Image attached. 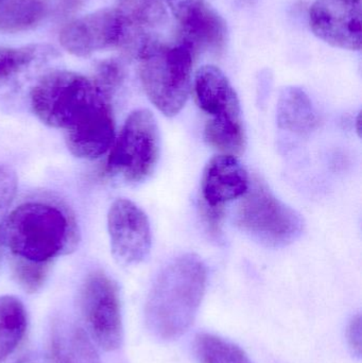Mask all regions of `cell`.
Listing matches in <instances>:
<instances>
[{
  "instance_id": "26",
  "label": "cell",
  "mask_w": 362,
  "mask_h": 363,
  "mask_svg": "<svg viewBox=\"0 0 362 363\" xmlns=\"http://www.w3.org/2000/svg\"><path fill=\"white\" fill-rule=\"evenodd\" d=\"M55 12L61 16H68L74 14L84 6L86 0H53Z\"/></svg>"
},
{
  "instance_id": "18",
  "label": "cell",
  "mask_w": 362,
  "mask_h": 363,
  "mask_svg": "<svg viewBox=\"0 0 362 363\" xmlns=\"http://www.w3.org/2000/svg\"><path fill=\"white\" fill-rule=\"evenodd\" d=\"M47 0H0V32L32 29L47 16Z\"/></svg>"
},
{
  "instance_id": "20",
  "label": "cell",
  "mask_w": 362,
  "mask_h": 363,
  "mask_svg": "<svg viewBox=\"0 0 362 363\" xmlns=\"http://www.w3.org/2000/svg\"><path fill=\"white\" fill-rule=\"evenodd\" d=\"M51 262H36L13 256L11 260L13 277L28 294H35L48 277Z\"/></svg>"
},
{
  "instance_id": "16",
  "label": "cell",
  "mask_w": 362,
  "mask_h": 363,
  "mask_svg": "<svg viewBox=\"0 0 362 363\" xmlns=\"http://www.w3.org/2000/svg\"><path fill=\"white\" fill-rule=\"evenodd\" d=\"M52 357L55 363H101L85 330L76 325L55 328Z\"/></svg>"
},
{
  "instance_id": "19",
  "label": "cell",
  "mask_w": 362,
  "mask_h": 363,
  "mask_svg": "<svg viewBox=\"0 0 362 363\" xmlns=\"http://www.w3.org/2000/svg\"><path fill=\"white\" fill-rule=\"evenodd\" d=\"M193 347L200 363H252L238 345L216 335H198Z\"/></svg>"
},
{
  "instance_id": "29",
  "label": "cell",
  "mask_w": 362,
  "mask_h": 363,
  "mask_svg": "<svg viewBox=\"0 0 362 363\" xmlns=\"http://www.w3.org/2000/svg\"><path fill=\"white\" fill-rule=\"evenodd\" d=\"M357 131L361 133V114L358 115V118H357Z\"/></svg>"
},
{
  "instance_id": "12",
  "label": "cell",
  "mask_w": 362,
  "mask_h": 363,
  "mask_svg": "<svg viewBox=\"0 0 362 363\" xmlns=\"http://www.w3.org/2000/svg\"><path fill=\"white\" fill-rule=\"evenodd\" d=\"M115 9L125 32L121 50L136 59L147 47L161 40L168 21L164 0H119Z\"/></svg>"
},
{
  "instance_id": "14",
  "label": "cell",
  "mask_w": 362,
  "mask_h": 363,
  "mask_svg": "<svg viewBox=\"0 0 362 363\" xmlns=\"http://www.w3.org/2000/svg\"><path fill=\"white\" fill-rule=\"evenodd\" d=\"M250 186L248 172L233 155L213 157L202 177L203 202L210 206H225V203L240 198Z\"/></svg>"
},
{
  "instance_id": "28",
  "label": "cell",
  "mask_w": 362,
  "mask_h": 363,
  "mask_svg": "<svg viewBox=\"0 0 362 363\" xmlns=\"http://www.w3.org/2000/svg\"><path fill=\"white\" fill-rule=\"evenodd\" d=\"M16 363H45L44 360H43L42 357L40 356L35 355H26L23 356V358L18 360Z\"/></svg>"
},
{
  "instance_id": "11",
  "label": "cell",
  "mask_w": 362,
  "mask_h": 363,
  "mask_svg": "<svg viewBox=\"0 0 362 363\" xmlns=\"http://www.w3.org/2000/svg\"><path fill=\"white\" fill-rule=\"evenodd\" d=\"M310 29L336 48L361 49V0H316L310 11Z\"/></svg>"
},
{
  "instance_id": "23",
  "label": "cell",
  "mask_w": 362,
  "mask_h": 363,
  "mask_svg": "<svg viewBox=\"0 0 362 363\" xmlns=\"http://www.w3.org/2000/svg\"><path fill=\"white\" fill-rule=\"evenodd\" d=\"M17 185L16 172L9 166L0 165V230L16 196Z\"/></svg>"
},
{
  "instance_id": "5",
  "label": "cell",
  "mask_w": 362,
  "mask_h": 363,
  "mask_svg": "<svg viewBox=\"0 0 362 363\" xmlns=\"http://www.w3.org/2000/svg\"><path fill=\"white\" fill-rule=\"evenodd\" d=\"M136 59L145 93L157 110L176 116L186 104L191 84L193 57L185 45L154 43Z\"/></svg>"
},
{
  "instance_id": "22",
  "label": "cell",
  "mask_w": 362,
  "mask_h": 363,
  "mask_svg": "<svg viewBox=\"0 0 362 363\" xmlns=\"http://www.w3.org/2000/svg\"><path fill=\"white\" fill-rule=\"evenodd\" d=\"M125 77V70L123 63L116 59H108L98 64L93 79L98 86L112 98L113 94L123 84Z\"/></svg>"
},
{
  "instance_id": "8",
  "label": "cell",
  "mask_w": 362,
  "mask_h": 363,
  "mask_svg": "<svg viewBox=\"0 0 362 363\" xmlns=\"http://www.w3.org/2000/svg\"><path fill=\"white\" fill-rule=\"evenodd\" d=\"M80 308L89 334L97 345L106 352L118 350L123 328L117 284L102 271L91 273L81 287Z\"/></svg>"
},
{
  "instance_id": "24",
  "label": "cell",
  "mask_w": 362,
  "mask_h": 363,
  "mask_svg": "<svg viewBox=\"0 0 362 363\" xmlns=\"http://www.w3.org/2000/svg\"><path fill=\"white\" fill-rule=\"evenodd\" d=\"M200 209H201V217L203 218L204 223L208 226V230L216 236L220 234L221 224L225 217V206H210L202 201Z\"/></svg>"
},
{
  "instance_id": "1",
  "label": "cell",
  "mask_w": 362,
  "mask_h": 363,
  "mask_svg": "<svg viewBox=\"0 0 362 363\" xmlns=\"http://www.w3.org/2000/svg\"><path fill=\"white\" fill-rule=\"evenodd\" d=\"M30 100L43 123L63 130L74 157L95 160L112 148L115 121L111 97L94 79L68 70L50 72L32 87Z\"/></svg>"
},
{
  "instance_id": "17",
  "label": "cell",
  "mask_w": 362,
  "mask_h": 363,
  "mask_svg": "<svg viewBox=\"0 0 362 363\" xmlns=\"http://www.w3.org/2000/svg\"><path fill=\"white\" fill-rule=\"evenodd\" d=\"M27 313L21 300L0 296V363L18 347L25 336Z\"/></svg>"
},
{
  "instance_id": "4",
  "label": "cell",
  "mask_w": 362,
  "mask_h": 363,
  "mask_svg": "<svg viewBox=\"0 0 362 363\" xmlns=\"http://www.w3.org/2000/svg\"><path fill=\"white\" fill-rule=\"evenodd\" d=\"M196 102L205 114L204 140L222 155H240L246 148L242 108L235 89L222 70L202 66L193 80Z\"/></svg>"
},
{
  "instance_id": "21",
  "label": "cell",
  "mask_w": 362,
  "mask_h": 363,
  "mask_svg": "<svg viewBox=\"0 0 362 363\" xmlns=\"http://www.w3.org/2000/svg\"><path fill=\"white\" fill-rule=\"evenodd\" d=\"M40 51L38 45L21 48L0 46V81L6 80L30 65Z\"/></svg>"
},
{
  "instance_id": "3",
  "label": "cell",
  "mask_w": 362,
  "mask_h": 363,
  "mask_svg": "<svg viewBox=\"0 0 362 363\" xmlns=\"http://www.w3.org/2000/svg\"><path fill=\"white\" fill-rule=\"evenodd\" d=\"M0 233L13 256L36 262L72 253L79 243L74 216L53 203L27 202L6 217Z\"/></svg>"
},
{
  "instance_id": "7",
  "label": "cell",
  "mask_w": 362,
  "mask_h": 363,
  "mask_svg": "<svg viewBox=\"0 0 362 363\" xmlns=\"http://www.w3.org/2000/svg\"><path fill=\"white\" fill-rule=\"evenodd\" d=\"M159 157L157 121L148 110L130 114L111 148L106 172L127 184H140L154 172Z\"/></svg>"
},
{
  "instance_id": "10",
  "label": "cell",
  "mask_w": 362,
  "mask_h": 363,
  "mask_svg": "<svg viewBox=\"0 0 362 363\" xmlns=\"http://www.w3.org/2000/svg\"><path fill=\"white\" fill-rule=\"evenodd\" d=\"M123 21L116 9H102L66 23L60 32L62 47L72 55L87 57L99 51L123 48Z\"/></svg>"
},
{
  "instance_id": "2",
  "label": "cell",
  "mask_w": 362,
  "mask_h": 363,
  "mask_svg": "<svg viewBox=\"0 0 362 363\" xmlns=\"http://www.w3.org/2000/svg\"><path fill=\"white\" fill-rule=\"evenodd\" d=\"M208 271L198 256L168 262L153 281L146 303V323L157 338L171 341L188 330L205 294Z\"/></svg>"
},
{
  "instance_id": "9",
  "label": "cell",
  "mask_w": 362,
  "mask_h": 363,
  "mask_svg": "<svg viewBox=\"0 0 362 363\" xmlns=\"http://www.w3.org/2000/svg\"><path fill=\"white\" fill-rule=\"evenodd\" d=\"M111 249L123 266L140 264L148 257L152 245L150 222L145 211L127 199H118L108 213Z\"/></svg>"
},
{
  "instance_id": "13",
  "label": "cell",
  "mask_w": 362,
  "mask_h": 363,
  "mask_svg": "<svg viewBox=\"0 0 362 363\" xmlns=\"http://www.w3.org/2000/svg\"><path fill=\"white\" fill-rule=\"evenodd\" d=\"M174 16L179 21L178 42L185 45L193 57L222 50L227 42V25L204 0L191 2Z\"/></svg>"
},
{
  "instance_id": "25",
  "label": "cell",
  "mask_w": 362,
  "mask_h": 363,
  "mask_svg": "<svg viewBox=\"0 0 362 363\" xmlns=\"http://www.w3.org/2000/svg\"><path fill=\"white\" fill-rule=\"evenodd\" d=\"M348 342L353 355L361 357V315H355L348 328Z\"/></svg>"
},
{
  "instance_id": "15",
  "label": "cell",
  "mask_w": 362,
  "mask_h": 363,
  "mask_svg": "<svg viewBox=\"0 0 362 363\" xmlns=\"http://www.w3.org/2000/svg\"><path fill=\"white\" fill-rule=\"evenodd\" d=\"M276 121L285 131L306 135L316 129L318 117L307 94L299 87H285L280 94Z\"/></svg>"
},
{
  "instance_id": "6",
  "label": "cell",
  "mask_w": 362,
  "mask_h": 363,
  "mask_svg": "<svg viewBox=\"0 0 362 363\" xmlns=\"http://www.w3.org/2000/svg\"><path fill=\"white\" fill-rule=\"evenodd\" d=\"M242 196L236 211V224L251 238L267 247H282L301 236V216L276 198L265 184L255 181Z\"/></svg>"
},
{
  "instance_id": "27",
  "label": "cell",
  "mask_w": 362,
  "mask_h": 363,
  "mask_svg": "<svg viewBox=\"0 0 362 363\" xmlns=\"http://www.w3.org/2000/svg\"><path fill=\"white\" fill-rule=\"evenodd\" d=\"M167 1L174 14V13L180 11L181 9L184 8V6H186L187 4H191V2L196 1V0H167Z\"/></svg>"
}]
</instances>
